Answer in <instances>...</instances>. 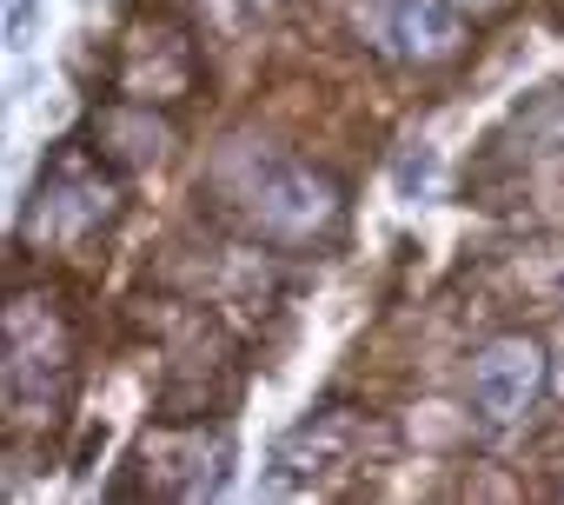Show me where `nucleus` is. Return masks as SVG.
<instances>
[{"instance_id":"7","label":"nucleus","mask_w":564,"mask_h":505,"mask_svg":"<svg viewBox=\"0 0 564 505\" xmlns=\"http://www.w3.org/2000/svg\"><path fill=\"white\" fill-rule=\"evenodd\" d=\"M379 445H386V432H379L366 412H352V406H319L313 419H300L286 439H279V452H272V485H279V492H326V485L366 472Z\"/></svg>"},{"instance_id":"14","label":"nucleus","mask_w":564,"mask_h":505,"mask_svg":"<svg viewBox=\"0 0 564 505\" xmlns=\"http://www.w3.org/2000/svg\"><path fill=\"white\" fill-rule=\"evenodd\" d=\"M246 8H279V0H246Z\"/></svg>"},{"instance_id":"5","label":"nucleus","mask_w":564,"mask_h":505,"mask_svg":"<svg viewBox=\"0 0 564 505\" xmlns=\"http://www.w3.org/2000/svg\"><path fill=\"white\" fill-rule=\"evenodd\" d=\"M232 472V432H206V419H160L127 472L113 479V498H213Z\"/></svg>"},{"instance_id":"13","label":"nucleus","mask_w":564,"mask_h":505,"mask_svg":"<svg viewBox=\"0 0 564 505\" xmlns=\"http://www.w3.org/2000/svg\"><path fill=\"white\" fill-rule=\"evenodd\" d=\"M465 14H498V8H511V0H458Z\"/></svg>"},{"instance_id":"9","label":"nucleus","mask_w":564,"mask_h":505,"mask_svg":"<svg viewBox=\"0 0 564 505\" xmlns=\"http://www.w3.org/2000/svg\"><path fill=\"white\" fill-rule=\"evenodd\" d=\"M544 379H551V359L531 333H498L478 346L471 359V412L478 426L491 432H511L531 419V406L544 399Z\"/></svg>"},{"instance_id":"8","label":"nucleus","mask_w":564,"mask_h":505,"mask_svg":"<svg viewBox=\"0 0 564 505\" xmlns=\"http://www.w3.org/2000/svg\"><path fill=\"white\" fill-rule=\"evenodd\" d=\"M352 34L379 61L438 67L465 47V8L458 0H352Z\"/></svg>"},{"instance_id":"6","label":"nucleus","mask_w":564,"mask_h":505,"mask_svg":"<svg viewBox=\"0 0 564 505\" xmlns=\"http://www.w3.org/2000/svg\"><path fill=\"white\" fill-rule=\"evenodd\" d=\"M120 100H147V107H180L199 87V47L193 28L166 8H140L120 41H113V67H107Z\"/></svg>"},{"instance_id":"3","label":"nucleus","mask_w":564,"mask_h":505,"mask_svg":"<svg viewBox=\"0 0 564 505\" xmlns=\"http://www.w3.org/2000/svg\"><path fill=\"white\" fill-rule=\"evenodd\" d=\"M127 213V186L120 166L87 147V140H61L41 160V180L21 206V246L41 253H87L94 239H107Z\"/></svg>"},{"instance_id":"10","label":"nucleus","mask_w":564,"mask_h":505,"mask_svg":"<svg viewBox=\"0 0 564 505\" xmlns=\"http://www.w3.org/2000/svg\"><path fill=\"white\" fill-rule=\"evenodd\" d=\"M485 166H511L518 180H531V173H564V87L531 94V100L511 114L505 140H491V160H485Z\"/></svg>"},{"instance_id":"12","label":"nucleus","mask_w":564,"mask_h":505,"mask_svg":"<svg viewBox=\"0 0 564 505\" xmlns=\"http://www.w3.org/2000/svg\"><path fill=\"white\" fill-rule=\"evenodd\" d=\"M34 8H41V0H14V8H8V47H14V54H21L28 34H34Z\"/></svg>"},{"instance_id":"11","label":"nucleus","mask_w":564,"mask_h":505,"mask_svg":"<svg viewBox=\"0 0 564 505\" xmlns=\"http://www.w3.org/2000/svg\"><path fill=\"white\" fill-rule=\"evenodd\" d=\"M94 140H100V153L120 166V173H140V166H160L166 160V147H173V120H166V107H147V100H107L100 114H94Z\"/></svg>"},{"instance_id":"4","label":"nucleus","mask_w":564,"mask_h":505,"mask_svg":"<svg viewBox=\"0 0 564 505\" xmlns=\"http://www.w3.org/2000/svg\"><path fill=\"white\" fill-rule=\"evenodd\" d=\"M153 333H160L153 412L160 419H219L239 399V379H246L239 340L206 307H180V300H160Z\"/></svg>"},{"instance_id":"1","label":"nucleus","mask_w":564,"mask_h":505,"mask_svg":"<svg viewBox=\"0 0 564 505\" xmlns=\"http://www.w3.org/2000/svg\"><path fill=\"white\" fill-rule=\"evenodd\" d=\"M199 213L252 253H333L346 239V186L252 133L213 147L199 166Z\"/></svg>"},{"instance_id":"2","label":"nucleus","mask_w":564,"mask_h":505,"mask_svg":"<svg viewBox=\"0 0 564 505\" xmlns=\"http://www.w3.org/2000/svg\"><path fill=\"white\" fill-rule=\"evenodd\" d=\"M80 386V340L74 313L54 287L14 280L0 307V412L8 439H47Z\"/></svg>"}]
</instances>
